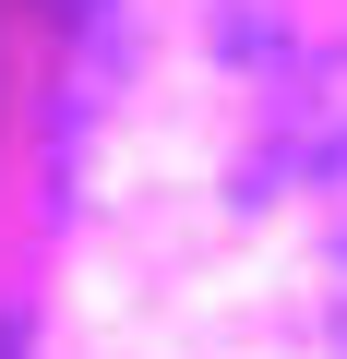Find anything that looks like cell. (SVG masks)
<instances>
[{
  "instance_id": "obj_1",
  "label": "cell",
  "mask_w": 347,
  "mask_h": 359,
  "mask_svg": "<svg viewBox=\"0 0 347 359\" xmlns=\"http://www.w3.org/2000/svg\"><path fill=\"white\" fill-rule=\"evenodd\" d=\"M0 359H13V347H0Z\"/></svg>"
}]
</instances>
